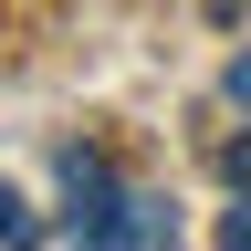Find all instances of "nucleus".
Here are the masks:
<instances>
[{
    "instance_id": "39448f33",
    "label": "nucleus",
    "mask_w": 251,
    "mask_h": 251,
    "mask_svg": "<svg viewBox=\"0 0 251 251\" xmlns=\"http://www.w3.org/2000/svg\"><path fill=\"white\" fill-rule=\"evenodd\" d=\"M220 84H230V105H251V52H230V74H220Z\"/></svg>"
},
{
    "instance_id": "20e7f679",
    "label": "nucleus",
    "mask_w": 251,
    "mask_h": 251,
    "mask_svg": "<svg viewBox=\"0 0 251 251\" xmlns=\"http://www.w3.org/2000/svg\"><path fill=\"white\" fill-rule=\"evenodd\" d=\"M220 178H230V188H251V136H230V147H220Z\"/></svg>"
},
{
    "instance_id": "7ed1b4c3",
    "label": "nucleus",
    "mask_w": 251,
    "mask_h": 251,
    "mask_svg": "<svg viewBox=\"0 0 251 251\" xmlns=\"http://www.w3.org/2000/svg\"><path fill=\"white\" fill-rule=\"evenodd\" d=\"M220 241H230V251H251V188H241V209H220Z\"/></svg>"
},
{
    "instance_id": "f257e3e1",
    "label": "nucleus",
    "mask_w": 251,
    "mask_h": 251,
    "mask_svg": "<svg viewBox=\"0 0 251 251\" xmlns=\"http://www.w3.org/2000/svg\"><path fill=\"white\" fill-rule=\"evenodd\" d=\"M63 241H94V251H157V241H178V209L157 199V188L136 178H115L105 157H84V147H63Z\"/></svg>"
},
{
    "instance_id": "f03ea898",
    "label": "nucleus",
    "mask_w": 251,
    "mask_h": 251,
    "mask_svg": "<svg viewBox=\"0 0 251 251\" xmlns=\"http://www.w3.org/2000/svg\"><path fill=\"white\" fill-rule=\"evenodd\" d=\"M0 241H31V209H21V188L0 178Z\"/></svg>"
}]
</instances>
